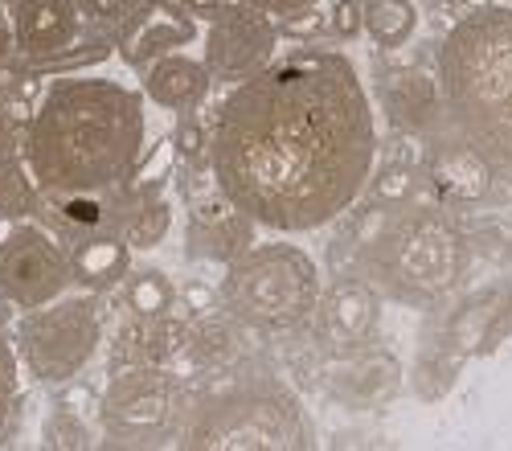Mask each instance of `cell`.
<instances>
[{
	"instance_id": "24",
	"label": "cell",
	"mask_w": 512,
	"mask_h": 451,
	"mask_svg": "<svg viewBox=\"0 0 512 451\" xmlns=\"http://www.w3.org/2000/svg\"><path fill=\"white\" fill-rule=\"evenodd\" d=\"M41 210V189L33 185L25 160L17 152L0 156V222H25Z\"/></svg>"
},
{
	"instance_id": "8",
	"label": "cell",
	"mask_w": 512,
	"mask_h": 451,
	"mask_svg": "<svg viewBox=\"0 0 512 451\" xmlns=\"http://www.w3.org/2000/svg\"><path fill=\"white\" fill-rule=\"evenodd\" d=\"M103 341V312L91 296H58L25 308L17 324V353L37 382L66 386L91 365Z\"/></svg>"
},
{
	"instance_id": "25",
	"label": "cell",
	"mask_w": 512,
	"mask_h": 451,
	"mask_svg": "<svg viewBox=\"0 0 512 451\" xmlns=\"http://www.w3.org/2000/svg\"><path fill=\"white\" fill-rule=\"evenodd\" d=\"M123 300H127V308H132V316H164L177 304V287L156 267L127 271L123 275Z\"/></svg>"
},
{
	"instance_id": "9",
	"label": "cell",
	"mask_w": 512,
	"mask_h": 451,
	"mask_svg": "<svg viewBox=\"0 0 512 451\" xmlns=\"http://www.w3.org/2000/svg\"><path fill=\"white\" fill-rule=\"evenodd\" d=\"M70 255L37 222H13L0 238V296L13 308H37L70 287Z\"/></svg>"
},
{
	"instance_id": "23",
	"label": "cell",
	"mask_w": 512,
	"mask_h": 451,
	"mask_svg": "<svg viewBox=\"0 0 512 451\" xmlns=\"http://www.w3.org/2000/svg\"><path fill=\"white\" fill-rule=\"evenodd\" d=\"M361 29L386 50L410 46L418 29V9L410 0H361Z\"/></svg>"
},
{
	"instance_id": "35",
	"label": "cell",
	"mask_w": 512,
	"mask_h": 451,
	"mask_svg": "<svg viewBox=\"0 0 512 451\" xmlns=\"http://www.w3.org/2000/svg\"><path fill=\"white\" fill-rule=\"evenodd\" d=\"M185 300L193 304V312H209V308H213V292H209L205 283H193L189 292H185Z\"/></svg>"
},
{
	"instance_id": "12",
	"label": "cell",
	"mask_w": 512,
	"mask_h": 451,
	"mask_svg": "<svg viewBox=\"0 0 512 451\" xmlns=\"http://www.w3.org/2000/svg\"><path fill=\"white\" fill-rule=\"evenodd\" d=\"M254 246V222L213 185L189 197V226H185V255L197 263H234Z\"/></svg>"
},
{
	"instance_id": "21",
	"label": "cell",
	"mask_w": 512,
	"mask_h": 451,
	"mask_svg": "<svg viewBox=\"0 0 512 451\" xmlns=\"http://www.w3.org/2000/svg\"><path fill=\"white\" fill-rule=\"evenodd\" d=\"M132 271V246L123 242V234H95L82 238L70 251V279L82 292H111L123 275Z\"/></svg>"
},
{
	"instance_id": "22",
	"label": "cell",
	"mask_w": 512,
	"mask_h": 451,
	"mask_svg": "<svg viewBox=\"0 0 512 451\" xmlns=\"http://www.w3.org/2000/svg\"><path fill=\"white\" fill-rule=\"evenodd\" d=\"M168 226H173V205L160 197V185H136L127 201V218H119L123 242L132 251H152L164 242Z\"/></svg>"
},
{
	"instance_id": "28",
	"label": "cell",
	"mask_w": 512,
	"mask_h": 451,
	"mask_svg": "<svg viewBox=\"0 0 512 451\" xmlns=\"http://www.w3.org/2000/svg\"><path fill=\"white\" fill-rule=\"evenodd\" d=\"M173 152L185 164H209V132H205V123L193 111H185V119H181V128L173 136Z\"/></svg>"
},
{
	"instance_id": "26",
	"label": "cell",
	"mask_w": 512,
	"mask_h": 451,
	"mask_svg": "<svg viewBox=\"0 0 512 451\" xmlns=\"http://www.w3.org/2000/svg\"><path fill=\"white\" fill-rule=\"evenodd\" d=\"M17 423H21V365H17V349L0 333V447L17 435Z\"/></svg>"
},
{
	"instance_id": "29",
	"label": "cell",
	"mask_w": 512,
	"mask_h": 451,
	"mask_svg": "<svg viewBox=\"0 0 512 451\" xmlns=\"http://www.w3.org/2000/svg\"><path fill=\"white\" fill-rule=\"evenodd\" d=\"M91 427L70 410H54L46 419V447H91Z\"/></svg>"
},
{
	"instance_id": "27",
	"label": "cell",
	"mask_w": 512,
	"mask_h": 451,
	"mask_svg": "<svg viewBox=\"0 0 512 451\" xmlns=\"http://www.w3.org/2000/svg\"><path fill=\"white\" fill-rule=\"evenodd\" d=\"M369 193H373V205H386V210H394V205H406L414 201L418 193V173L410 169L406 160H386L377 173H369Z\"/></svg>"
},
{
	"instance_id": "6",
	"label": "cell",
	"mask_w": 512,
	"mask_h": 451,
	"mask_svg": "<svg viewBox=\"0 0 512 451\" xmlns=\"http://www.w3.org/2000/svg\"><path fill=\"white\" fill-rule=\"evenodd\" d=\"M222 300L230 320L250 333H295L316 316L320 304V267L291 242L250 246L246 255L226 263Z\"/></svg>"
},
{
	"instance_id": "2",
	"label": "cell",
	"mask_w": 512,
	"mask_h": 451,
	"mask_svg": "<svg viewBox=\"0 0 512 451\" xmlns=\"http://www.w3.org/2000/svg\"><path fill=\"white\" fill-rule=\"evenodd\" d=\"M144 99L115 78H58L25 123V169L46 197L127 185L144 152Z\"/></svg>"
},
{
	"instance_id": "1",
	"label": "cell",
	"mask_w": 512,
	"mask_h": 451,
	"mask_svg": "<svg viewBox=\"0 0 512 451\" xmlns=\"http://www.w3.org/2000/svg\"><path fill=\"white\" fill-rule=\"evenodd\" d=\"M377 123L357 66L320 46L271 58L234 82L213 115L209 173L238 210L275 234H308L361 197Z\"/></svg>"
},
{
	"instance_id": "19",
	"label": "cell",
	"mask_w": 512,
	"mask_h": 451,
	"mask_svg": "<svg viewBox=\"0 0 512 451\" xmlns=\"http://www.w3.org/2000/svg\"><path fill=\"white\" fill-rule=\"evenodd\" d=\"M512 333V287L467 300L451 324H447V353L451 357H472V353H492L504 337Z\"/></svg>"
},
{
	"instance_id": "5",
	"label": "cell",
	"mask_w": 512,
	"mask_h": 451,
	"mask_svg": "<svg viewBox=\"0 0 512 451\" xmlns=\"http://www.w3.org/2000/svg\"><path fill=\"white\" fill-rule=\"evenodd\" d=\"M230 374V369H226ZM181 447L209 451H300L316 443L312 419L275 378H209L201 394H189Z\"/></svg>"
},
{
	"instance_id": "13",
	"label": "cell",
	"mask_w": 512,
	"mask_h": 451,
	"mask_svg": "<svg viewBox=\"0 0 512 451\" xmlns=\"http://www.w3.org/2000/svg\"><path fill=\"white\" fill-rule=\"evenodd\" d=\"M324 390L332 402L349 410H377L398 398L402 390V365L390 349H357L345 361H336L324 378Z\"/></svg>"
},
{
	"instance_id": "3",
	"label": "cell",
	"mask_w": 512,
	"mask_h": 451,
	"mask_svg": "<svg viewBox=\"0 0 512 451\" xmlns=\"http://www.w3.org/2000/svg\"><path fill=\"white\" fill-rule=\"evenodd\" d=\"M439 91L451 132L492 169L512 173V9L488 5L451 25L439 46Z\"/></svg>"
},
{
	"instance_id": "32",
	"label": "cell",
	"mask_w": 512,
	"mask_h": 451,
	"mask_svg": "<svg viewBox=\"0 0 512 451\" xmlns=\"http://www.w3.org/2000/svg\"><path fill=\"white\" fill-rule=\"evenodd\" d=\"M242 5L259 9L267 17H295V13H312L320 0H242Z\"/></svg>"
},
{
	"instance_id": "34",
	"label": "cell",
	"mask_w": 512,
	"mask_h": 451,
	"mask_svg": "<svg viewBox=\"0 0 512 451\" xmlns=\"http://www.w3.org/2000/svg\"><path fill=\"white\" fill-rule=\"evenodd\" d=\"M181 5L193 13V17H218L230 0H181Z\"/></svg>"
},
{
	"instance_id": "33",
	"label": "cell",
	"mask_w": 512,
	"mask_h": 451,
	"mask_svg": "<svg viewBox=\"0 0 512 451\" xmlns=\"http://www.w3.org/2000/svg\"><path fill=\"white\" fill-rule=\"evenodd\" d=\"M13 58H17V41H13V25H9V17H0V74H5V70L13 66Z\"/></svg>"
},
{
	"instance_id": "16",
	"label": "cell",
	"mask_w": 512,
	"mask_h": 451,
	"mask_svg": "<svg viewBox=\"0 0 512 451\" xmlns=\"http://www.w3.org/2000/svg\"><path fill=\"white\" fill-rule=\"evenodd\" d=\"M328 337L336 345H349V349H361L365 341H373L377 324H381V292L369 283V279H336L328 292H320V304H316Z\"/></svg>"
},
{
	"instance_id": "11",
	"label": "cell",
	"mask_w": 512,
	"mask_h": 451,
	"mask_svg": "<svg viewBox=\"0 0 512 451\" xmlns=\"http://www.w3.org/2000/svg\"><path fill=\"white\" fill-rule=\"evenodd\" d=\"M193 41H197V17L185 5H177V0H140L115 25L111 46L132 70H144L152 58L193 46Z\"/></svg>"
},
{
	"instance_id": "31",
	"label": "cell",
	"mask_w": 512,
	"mask_h": 451,
	"mask_svg": "<svg viewBox=\"0 0 512 451\" xmlns=\"http://www.w3.org/2000/svg\"><path fill=\"white\" fill-rule=\"evenodd\" d=\"M328 29L340 41H353L361 33V0H336L328 13Z\"/></svg>"
},
{
	"instance_id": "18",
	"label": "cell",
	"mask_w": 512,
	"mask_h": 451,
	"mask_svg": "<svg viewBox=\"0 0 512 451\" xmlns=\"http://www.w3.org/2000/svg\"><path fill=\"white\" fill-rule=\"evenodd\" d=\"M381 103H386L398 128L418 132V136H435L447 123L439 78L422 74V70H394L381 78Z\"/></svg>"
},
{
	"instance_id": "7",
	"label": "cell",
	"mask_w": 512,
	"mask_h": 451,
	"mask_svg": "<svg viewBox=\"0 0 512 451\" xmlns=\"http://www.w3.org/2000/svg\"><path fill=\"white\" fill-rule=\"evenodd\" d=\"M189 415V386L168 365L111 369L99 398V423L115 447H164L173 443Z\"/></svg>"
},
{
	"instance_id": "4",
	"label": "cell",
	"mask_w": 512,
	"mask_h": 451,
	"mask_svg": "<svg viewBox=\"0 0 512 451\" xmlns=\"http://www.w3.org/2000/svg\"><path fill=\"white\" fill-rule=\"evenodd\" d=\"M361 267L398 304H439L467 267V242L443 205L406 201L381 214L361 242Z\"/></svg>"
},
{
	"instance_id": "17",
	"label": "cell",
	"mask_w": 512,
	"mask_h": 451,
	"mask_svg": "<svg viewBox=\"0 0 512 451\" xmlns=\"http://www.w3.org/2000/svg\"><path fill=\"white\" fill-rule=\"evenodd\" d=\"M189 337H193V328L185 320H177L173 312H164V316H132L127 324H119V333H115L111 369L168 365L173 357L189 353Z\"/></svg>"
},
{
	"instance_id": "10",
	"label": "cell",
	"mask_w": 512,
	"mask_h": 451,
	"mask_svg": "<svg viewBox=\"0 0 512 451\" xmlns=\"http://www.w3.org/2000/svg\"><path fill=\"white\" fill-rule=\"evenodd\" d=\"M279 46V29L267 13L230 0V5L209 17L205 29V70L213 82H242L250 74H259Z\"/></svg>"
},
{
	"instance_id": "15",
	"label": "cell",
	"mask_w": 512,
	"mask_h": 451,
	"mask_svg": "<svg viewBox=\"0 0 512 451\" xmlns=\"http://www.w3.org/2000/svg\"><path fill=\"white\" fill-rule=\"evenodd\" d=\"M426 181L447 205H476L492 189V164L463 136H435L426 152Z\"/></svg>"
},
{
	"instance_id": "20",
	"label": "cell",
	"mask_w": 512,
	"mask_h": 451,
	"mask_svg": "<svg viewBox=\"0 0 512 451\" xmlns=\"http://www.w3.org/2000/svg\"><path fill=\"white\" fill-rule=\"evenodd\" d=\"M209 70L197 58H185L181 50L160 54L140 70V91L164 111H193L209 95Z\"/></svg>"
},
{
	"instance_id": "30",
	"label": "cell",
	"mask_w": 512,
	"mask_h": 451,
	"mask_svg": "<svg viewBox=\"0 0 512 451\" xmlns=\"http://www.w3.org/2000/svg\"><path fill=\"white\" fill-rule=\"evenodd\" d=\"M78 5V13H82V21H91V25H107V29H115L127 13H132L140 0H74Z\"/></svg>"
},
{
	"instance_id": "14",
	"label": "cell",
	"mask_w": 512,
	"mask_h": 451,
	"mask_svg": "<svg viewBox=\"0 0 512 451\" xmlns=\"http://www.w3.org/2000/svg\"><path fill=\"white\" fill-rule=\"evenodd\" d=\"M9 25H13V41L25 66L54 58L70 41L82 37V13L74 0H13Z\"/></svg>"
}]
</instances>
